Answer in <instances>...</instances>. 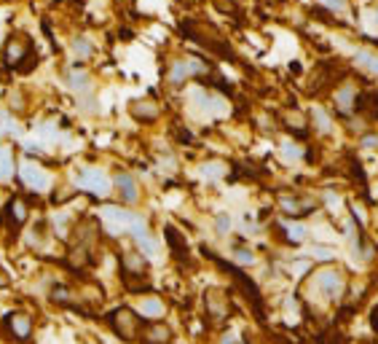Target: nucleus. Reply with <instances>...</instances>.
<instances>
[{
    "label": "nucleus",
    "instance_id": "obj_1",
    "mask_svg": "<svg viewBox=\"0 0 378 344\" xmlns=\"http://www.w3.org/2000/svg\"><path fill=\"white\" fill-rule=\"evenodd\" d=\"M100 223L110 237H121V234L132 237V234H137L139 229L148 226V221L139 213L129 210V207H121V204H105L100 210Z\"/></svg>",
    "mask_w": 378,
    "mask_h": 344
},
{
    "label": "nucleus",
    "instance_id": "obj_2",
    "mask_svg": "<svg viewBox=\"0 0 378 344\" xmlns=\"http://www.w3.org/2000/svg\"><path fill=\"white\" fill-rule=\"evenodd\" d=\"M309 290L317 296L319 302L325 304H336L341 302V296L346 293V277L341 269H333V266H325V269H317L309 280Z\"/></svg>",
    "mask_w": 378,
    "mask_h": 344
},
{
    "label": "nucleus",
    "instance_id": "obj_3",
    "mask_svg": "<svg viewBox=\"0 0 378 344\" xmlns=\"http://www.w3.org/2000/svg\"><path fill=\"white\" fill-rule=\"evenodd\" d=\"M108 325L110 331L119 336L121 342L132 344L139 342V334H142V320L132 306H116L110 315H108Z\"/></svg>",
    "mask_w": 378,
    "mask_h": 344
},
{
    "label": "nucleus",
    "instance_id": "obj_4",
    "mask_svg": "<svg viewBox=\"0 0 378 344\" xmlns=\"http://www.w3.org/2000/svg\"><path fill=\"white\" fill-rule=\"evenodd\" d=\"M76 188L97 197V199H105L113 191V178L102 167H80L76 172Z\"/></svg>",
    "mask_w": 378,
    "mask_h": 344
},
{
    "label": "nucleus",
    "instance_id": "obj_5",
    "mask_svg": "<svg viewBox=\"0 0 378 344\" xmlns=\"http://www.w3.org/2000/svg\"><path fill=\"white\" fill-rule=\"evenodd\" d=\"M19 181L30 188V191H35V194H46V191H51V186H54V178H51V172L46 170V167H40L38 162H22L19 164Z\"/></svg>",
    "mask_w": 378,
    "mask_h": 344
},
{
    "label": "nucleus",
    "instance_id": "obj_6",
    "mask_svg": "<svg viewBox=\"0 0 378 344\" xmlns=\"http://www.w3.org/2000/svg\"><path fill=\"white\" fill-rule=\"evenodd\" d=\"M207 73V65L196 57H188V60H178L172 62V67H169V73H166V79L172 86H182V83L188 81V79H196V76H204Z\"/></svg>",
    "mask_w": 378,
    "mask_h": 344
},
{
    "label": "nucleus",
    "instance_id": "obj_7",
    "mask_svg": "<svg viewBox=\"0 0 378 344\" xmlns=\"http://www.w3.org/2000/svg\"><path fill=\"white\" fill-rule=\"evenodd\" d=\"M113 191L119 194L121 204H129V207H132V204H137L139 197H142L137 178H135L132 172H126V170H121V172L113 175Z\"/></svg>",
    "mask_w": 378,
    "mask_h": 344
},
{
    "label": "nucleus",
    "instance_id": "obj_8",
    "mask_svg": "<svg viewBox=\"0 0 378 344\" xmlns=\"http://www.w3.org/2000/svg\"><path fill=\"white\" fill-rule=\"evenodd\" d=\"M6 331H8V336L14 339V342H30L33 339V331H35V323H33V318L27 315V312H22V309H17V312H11L8 318H6Z\"/></svg>",
    "mask_w": 378,
    "mask_h": 344
},
{
    "label": "nucleus",
    "instance_id": "obj_9",
    "mask_svg": "<svg viewBox=\"0 0 378 344\" xmlns=\"http://www.w3.org/2000/svg\"><path fill=\"white\" fill-rule=\"evenodd\" d=\"M135 312L139 315V320H148V323H156V320H164L166 318V302L161 299V296H153V293H148V296H139L135 306H132Z\"/></svg>",
    "mask_w": 378,
    "mask_h": 344
},
{
    "label": "nucleus",
    "instance_id": "obj_10",
    "mask_svg": "<svg viewBox=\"0 0 378 344\" xmlns=\"http://www.w3.org/2000/svg\"><path fill=\"white\" fill-rule=\"evenodd\" d=\"M204 304H207V315H209V320H215V323H223L225 318H228V312H231V304L225 299V293L223 290H207V296H204Z\"/></svg>",
    "mask_w": 378,
    "mask_h": 344
},
{
    "label": "nucleus",
    "instance_id": "obj_11",
    "mask_svg": "<svg viewBox=\"0 0 378 344\" xmlns=\"http://www.w3.org/2000/svg\"><path fill=\"white\" fill-rule=\"evenodd\" d=\"M279 207H282V213H284V215H290V218H300V215L314 213L317 202H314V199H306V197L284 194V197H279Z\"/></svg>",
    "mask_w": 378,
    "mask_h": 344
},
{
    "label": "nucleus",
    "instance_id": "obj_12",
    "mask_svg": "<svg viewBox=\"0 0 378 344\" xmlns=\"http://www.w3.org/2000/svg\"><path fill=\"white\" fill-rule=\"evenodd\" d=\"M121 272H123L126 277H145L148 259L139 253L137 247H135V250H123V253H121Z\"/></svg>",
    "mask_w": 378,
    "mask_h": 344
},
{
    "label": "nucleus",
    "instance_id": "obj_13",
    "mask_svg": "<svg viewBox=\"0 0 378 344\" xmlns=\"http://www.w3.org/2000/svg\"><path fill=\"white\" fill-rule=\"evenodd\" d=\"M172 339H175V331L161 320L142 328V334H139V344H169Z\"/></svg>",
    "mask_w": 378,
    "mask_h": 344
},
{
    "label": "nucleus",
    "instance_id": "obj_14",
    "mask_svg": "<svg viewBox=\"0 0 378 344\" xmlns=\"http://www.w3.org/2000/svg\"><path fill=\"white\" fill-rule=\"evenodd\" d=\"M194 105L199 108L201 113H209V116H223L228 110V105L218 95H209V92H194Z\"/></svg>",
    "mask_w": 378,
    "mask_h": 344
},
{
    "label": "nucleus",
    "instance_id": "obj_15",
    "mask_svg": "<svg viewBox=\"0 0 378 344\" xmlns=\"http://www.w3.org/2000/svg\"><path fill=\"white\" fill-rule=\"evenodd\" d=\"M132 240H135V247H137L148 261L159 256V243H156V237L151 234V229H148V226H145V229H139L137 234H132Z\"/></svg>",
    "mask_w": 378,
    "mask_h": 344
},
{
    "label": "nucleus",
    "instance_id": "obj_16",
    "mask_svg": "<svg viewBox=\"0 0 378 344\" xmlns=\"http://www.w3.org/2000/svg\"><path fill=\"white\" fill-rule=\"evenodd\" d=\"M67 86L73 89V95H76V97L94 95V92H92V76H89L86 70H80V67H76V70H70V73H67Z\"/></svg>",
    "mask_w": 378,
    "mask_h": 344
},
{
    "label": "nucleus",
    "instance_id": "obj_17",
    "mask_svg": "<svg viewBox=\"0 0 378 344\" xmlns=\"http://www.w3.org/2000/svg\"><path fill=\"white\" fill-rule=\"evenodd\" d=\"M357 89L352 86V83H346V86H341L338 92H336V108H338V113L343 116H352L354 113V108H357Z\"/></svg>",
    "mask_w": 378,
    "mask_h": 344
},
{
    "label": "nucleus",
    "instance_id": "obj_18",
    "mask_svg": "<svg viewBox=\"0 0 378 344\" xmlns=\"http://www.w3.org/2000/svg\"><path fill=\"white\" fill-rule=\"evenodd\" d=\"M129 113L137 119V122H145V124H151V122H156L159 119V105L153 100H135L132 105H129Z\"/></svg>",
    "mask_w": 378,
    "mask_h": 344
},
{
    "label": "nucleus",
    "instance_id": "obj_19",
    "mask_svg": "<svg viewBox=\"0 0 378 344\" xmlns=\"http://www.w3.org/2000/svg\"><path fill=\"white\" fill-rule=\"evenodd\" d=\"M24 57H30V43L24 41V38H11V41L6 43V65H11V67H17L22 65Z\"/></svg>",
    "mask_w": 378,
    "mask_h": 344
},
{
    "label": "nucleus",
    "instance_id": "obj_20",
    "mask_svg": "<svg viewBox=\"0 0 378 344\" xmlns=\"http://www.w3.org/2000/svg\"><path fill=\"white\" fill-rule=\"evenodd\" d=\"M282 234H284V240L290 245H303L309 240V229H306V223L295 221V218H290V221H282Z\"/></svg>",
    "mask_w": 378,
    "mask_h": 344
},
{
    "label": "nucleus",
    "instance_id": "obj_21",
    "mask_svg": "<svg viewBox=\"0 0 378 344\" xmlns=\"http://www.w3.org/2000/svg\"><path fill=\"white\" fill-rule=\"evenodd\" d=\"M17 172V159L8 145H0V183H8Z\"/></svg>",
    "mask_w": 378,
    "mask_h": 344
},
{
    "label": "nucleus",
    "instance_id": "obj_22",
    "mask_svg": "<svg viewBox=\"0 0 378 344\" xmlns=\"http://www.w3.org/2000/svg\"><path fill=\"white\" fill-rule=\"evenodd\" d=\"M49 299L54 304H60V306H78V296L62 283H57L51 290H49Z\"/></svg>",
    "mask_w": 378,
    "mask_h": 344
},
{
    "label": "nucleus",
    "instance_id": "obj_23",
    "mask_svg": "<svg viewBox=\"0 0 378 344\" xmlns=\"http://www.w3.org/2000/svg\"><path fill=\"white\" fill-rule=\"evenodd\" d=\"M30 218V207L27 202L22 199V197H14L11 202H8V221L14 223V226H24Z\"/></svg>",
    "mask_w": 378,
    "mask_h": 344
},
{
    "label": "nucleus",
    "instance_id": "obj_24",
    "mask_svg": "<svg viewBox=\"0 0 378 344\" xmlns=\"http://www.w3.org/2000/svg\"><path fill=\"white\" fill-rule=\"evenodd\" d=\"M354 62H357V67H362L365 73L378 76V51H373V49H359L357 54H354Z\"/></svg>",
    "mask_w": 378,
    "mask_h": 344
},
{
    "label": "nucleus",
    "instance_id": "obj_25",
    "mask_svg": "<svg viewBox=\"0 0 378 344\" xmlns=\"http://www.w3.org/2000/svg\"><path fill=\"white\" fill-rule=\"evenodd\" d=\"M311 122H314V129H317L319 135H330L333 132V119H330V113L322 105L311 108Z\"/></svg>",
    "mask_w": 378,
    "mask_h": 344
},
{
    "label": "nucleus",
    "instance_id": "obj_26",
    "mask_svg": "<svg viewBox=\"0 0 378 344\" xmlns=\"http://www.w3.org/2000/svg\"><path fill=\"white\" fill-rule=\"evenodd\" d=\"M279 154H282V159H284L287 164H298L300 159H303V148L293 140L282 142V145H279Z\"/></svg>",
    "mask_w": 378,
    "mask_h": 344
},
{
    "label": "nucleus",
    "instance_id": "obj_27",
    "mask_svg": "<svg viewBox=\"0 0 378 344\" xmlns=\"http://www.w3.org/2000/svg\"><path fill=\"white\" fill-rule=\"evenodd\" d=\"M231 256H234V261L239 263V266H252V263L258 261L255 250H250L247 245H237V247L231 250Z\"/></svg>",
    "mask_w": 378,
    "mask_h": 344
},
{
    "label": "nucleus",
    "instance_id": "obj_28",
    "mask_svg": "<svg viewBox=\"0 0 378 344\" xmlns=\"http://www.w3.org/2000/svg\"><path fill=\"white\" fill-rule=\"evenodd\" d=\"M92 54H94V43L89 41V38H83V35H78L73 41V57L76 60H89Z\"/></svg>",
    "mask_w": 378,
    "mask_h": 344
},
{
    "label": "nucleus",
    "instance_id": "obj_29",
    "mask_svg": "<svg viewBox=\"0 0 378 344\" xmlns=\"http://www.w3.org/2000/svg\"><path fill=\"white\" fill-rule=\"evenodd\" d=\"M225 175V167L220 162H207L201 164V178H207V181H218V178H223Z\"/></svg>",
    "mask_w": 378,
    "mask_h": 344
},
{
    "label": "nucleus",
    "instance_id": "obj_30",
    "mask_svg": "<svg viewBox=\"0 0 378 344\" xmlns=\"http://www.w3.org/2000/svg\"><path fill=\"white\" fill-rule=\"evenodd\" d=\"M215 231H218L220 237H228L234 231V221H231L228 213H220L218 218H215Z\"/></svg>",
    "mask_w": 378,
    "mask_h": 344
},
{
    "label": "nucleus",
    "instance_id": "obj_31",
    "mask_svg": "<svg viewBox=\"0 0 378 344\" xmlns=\"http://www.w3.org/2000/svg\"><path fill=\"white\" fill-rule=\"evenodd\" d=\"M0 119H3V122H0V126H3V132H8L11 138H22V126H19V124H17V119H14V116H8V113H3Z\"/></svg>",
    "mask_w": 378,
    "mask_h": 344
},
{
    "label": "nucleus",
    "instance_id": "obj_32",
    "mask_svg": "<svg viewBox=\"0 0 378 344\" xmlns=\"http://www.w3.org/2000/svg\"><path fill=\"white\" fill-rule=\"evenodd\" d=\"M51 226H54V231H57L60 237H67V215H65V213H57Z\"/></svg>",
    "mask_w": 378,
    "mask_h": 344
},
{
    "label": "nucleus",
    "instance_id": "obj_33",
    "mask_svg": "<svg viewBox=\"0 0 378 344\" xmlns=\"http://www.w3.org/2000/svg\"><path fill=\"white\" fill-rule=\"evenodd\" d=\"M311 256L319 259V261H333V250H330V247H322V245H317V247L311 250Z\"/></svg>",
    "mask_w": 378,
    "mask_h": 344
},
{
    "label": "nucleus",
    "instance_id": "obj_34",
    "mask_svg": "<svg viewBox=\"0 0 378 344\" xmlns=\"http://www.w3.org/2000/svg\"><path fill=\"white\" fill-rule=\"evenodd\" d=\"M325 8H330V11H343L346 8V0H319Z\"/></svg>",
    "mask_w": 378,
    "mask_h": 344
},
{
    "label": "nucleus",
    "instance_id": "obj_35",
    "mask_svg": "<svg viewBox=\"0 0 378 344\" xmlns=\"http://www.w3.org/2000/svg\"><path fill=\"white\" fill-rule=\"evenodd\" d=\"M218 344H239V336L234 334V331H225L223 336H220V342Z\"/></svg>",
    "mask_w": 378,
    "mask_h": 344
},
{
    "label": "nucleus",
    "instance_id": "obj_36",
    "mask_svg": "<svg viewBox=\"0 0 378 344\" xmlns=\"http://www.w3.org/2000/svg\"><path fill=\"white\" fill-rule=\"evenodd\" d=\"M8 105H11V108H14V110H22V108H24V102H22V95H19V92H17V95H11V97H8Z\"/></svg>",
    "mask_w": 378,
    "mask_h": 344
},
{
    "label": "nucleus",
    "instance_id": "obj_37",
    "mask_svg": "<svg viewBox=\"0 0 378 344\" xmlns=\"http://www.w3.org/2000/svg\"><path fill=\"white\" fill-rule=\"evenodd\" d=\"M362 148H378V135H365L362 138Z\"/></svg>",
    "mask_w": 378,
    "mask_h": 344
},
{
    "label": "nucleus",
    "instance_id": "obj_38",
    "mask_svg": "<svg viewBox=\"0 0 378 344\" xmlns=\"http://www.w3.org/2000/svg\"><path fill=\"white\" fill-rule=\"evenodd\" d=\"M8 285H11V277H8V272L0 266V290H3V288H8Z\"/></svg>",
    "mask_w": 378,
    "mask_h": 344
},
{
    "label": "nucleus",
    "instance_id": "obj_39",
    "mask_svg": "<svg viewBox=\"0 0 378 344\" xmlns=\"http://www.w3.org/2000/svg\"><path fill=\"white\" fill-rule=\"evenodd\" d=\"M370 323H373V328H376V334H378V306L373 309V315H370Z\"/></svg>",
    "mask_w": 378,
    "mask_h": 344
},
{
    "label": "nucleus",
    "instance_id": "obj_40",
    "mask_svg": "<svg viewBox=\"0 0 378 344\" xmlns=\"http://www.w3.org/2000/svg\"><path fill=\"white\" fill-rule=\"evenodd\" d=\"M376 24H378V14H376Z\"/></svg>",
    "mask_w": 378,
    "mask_h": 344
}]
</instances>
